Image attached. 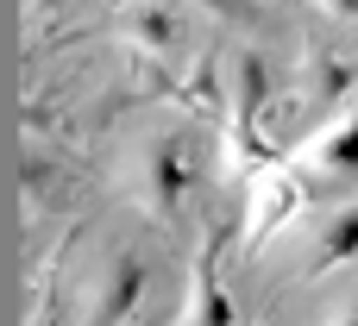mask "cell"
Listing matches in <instances>:
<instances>
[{
    "instance_id": "6da1fadb",
    "label": "cell",
    "mask_w": 358,
    "mask_h": 326,
    "mask_svg": "<svg viewBox=\"0 0 358 326\" xmlns=\"http://www.w3.org/2000/svg\"><path fill=\"white\" fill-rule=\"evenodd\" d=\"M138 295H145V258H132V251H120L113 264H107V276H101V302H94V326H120L132 308H138Z\"/></svg>"
},
{
    "instance_id": "7a4b0ae2",
    "label": "cell",
    "mask_w": 358,
    "mask_h": 326,
    "mask_svg": "<svg viewBox=\"0 0 358 326\" xmlns=\"http://www.w3.org/2000/svg\"><path fill=\"white\" fill-rule=\"evenodd\" d=\"M233 94H239V107H233V132H239V145L258 157V107H264V94H271V75H264V63H258L252 50L233 57Z\"/></svg>"
},
{
    "instance_id": "3957f363",
    "label": "cell",
    "mask_w": 358,
    "mask_h": 326,
    "mask_svg": "<svg viewBox=\"0 0 358 326\" xmlns=\"http://www.w3.org/2000/svg\"><path fill=\"white\" fill-rule=\"evenodd\" d=\"M145 188H151V207H157V214H176V207H182L189 163H182V145H176V138H157V145L145 151Z\"/></svg>"
},
{
    "instance_id": "277c9868",
    "label": "cell",
    "mask_w": 358,
    "mask_h": 326,
    "mask_svg": "<svg viewBox=\"0 0 358 326\" xmlns=\"http://www.w3.org/2000/svg\"><path fill=\"white\" fill-rule=\"evenodd\" d=\"M220 239H227V232H214V239H208V251H201V270H195V326H233V302L220 295V276H214Z\"/></svg>"
},
{
    "instance_id": "5b68a950",
    "label": "cell",
    "mask_w": 358,
    "mask_h": 326,
    "mask_svg": "<svg viewBox=\"0 0 358 326\" xmlns=\"http://www.w3.org/2000/svg\"><path fill=\"white\" fill-rule=\"evenodd\" d=\"M126 38H132V44H145V50H176V44H182V25H176L164 6H132Z\"/></svg>"
},
{
    "instance_id": "8992f818",
    "label": "cell",
    "mask_w": 358,
    "mask_h": 326,
    "mask_svg": "<svg viewBox=\"0 0 358 326\" xmlns=\"http://www.w3.org/2000/svg\"><path fill=\"white\" fill-rule=\"evenodd\" d=\"M352 251H358V207H346V214H334V220H327V232H321V245H315V270L346 264Z\"/></svg>"
},
{
    "instance_id": "52a82bcc",
    "label": "cell",
    "mask_w": 358,
    "mask_h": 326,
    "mask_svg": "<svg viewBox=\"0 0 358 326\" xmlns=\"http://www.w3.org/2000/svg\"><path fill=\"white\" fill-rule=\"evenodd\" d=\"M321 170H327V176H358V113L321 145Z\"/></svg>"
},
{
    "instance_id": "ba28073f",
    "label": "cell",
    "mask_w": 358,
    "mask_h": 326,
    "mask_svg": "<svg viewBox=\"0 0 358 326\" xmlns=\"http://www.w3.org/2000/svg\"><path fill=\"white\" fill-rule=\"evenodd\" d=\"M289 207H296V188H289L283 176H271V182H264V195H258V207H252V232H271Z\"/></svg>"
},
{
    "instance_id": "9c48e42d",
    "label": "cell",
    "mask_w": 358,
    "mask_h": 326,
    "mask_svg": "<svg viewBox=\"0 0 358 326\" xmlns=\"http://www.w3.org/2000/svg\"><path fill=\"white\" fill-rule=\"evenodd\" d=\"M321 6H327L334 19H358V0H321Z\"/></svg>"
},
{
    "instance_id": "30bf717a",
    "label": "cell",
    "mask_w": 358,
    "mask_h": 326,
    "mask_svg": "<svg viewBox=\"0 0 358 326\" xmlns=\"http://www.w3.org/2000/svg\"><path fill=\"white\" fill-rule=\"evenodd\" d=\"M334 326H358V302H352V308H346V314H340Z\"/></svg>"
},
{
    "instance_id": "8fae6325",
    "label": "cell",
    "mask_w": 358,
    "mask_h": 326,
    "mask_svg": "<svg viewBox=\"0 0 358 326\" xmlns=\"http://www.w3.org/2000/svg\"><path fill=\"white\" fill-rule=\"evenodd\" d=\"M31 326H57V320H50V314H38V320H31Z\"/></svg>"
}]
</instances>
